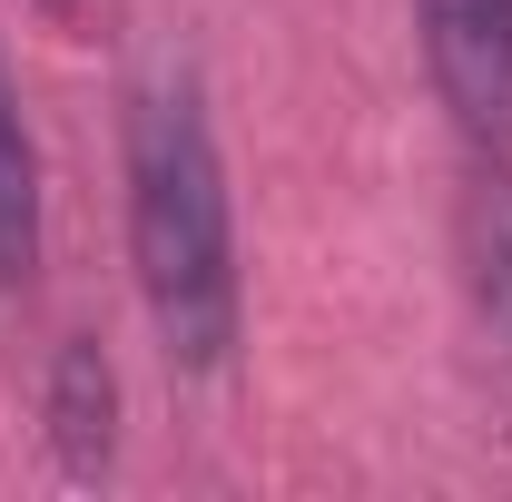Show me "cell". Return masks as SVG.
Instances as JSON below:
<instances>
[{"mask_svg":"<svg viewBox=\"0 0 512 502\" xmlns=\"http://www.w3.org/2000/svg\"><path fill=\"white\" fill-rule=\"evenodd\" d=\"M128 266L178 375H217L237 355V207L227 158L188 89H148L128 109Z\"/></svg>","mask_w":512,"mask_h":502,"instance_id":"cell-1","label":"cell"},{"mask_svg":"<svg viewBox=\"0 0 512 502\" xmlns=\"http://www.w3.org/2000/svg\"><path fill=\"white\" fill-rule=\"evenodd\" d=\"M414 30H424L434 99L473 138H493L512 119V0H414Z\"/></svg>","mask_w":512,"mask_h":502,"instance_id":"cell-2","label":"cell"},{"mask_svg":"<svg viewBox=\"0 0 512 502\" xmlns=\"http://www.w3.org/2000/svg\"><path fill=\"white\" fill-rule=\"evenodd\" d=\"M40 434H50V463H60L69 483H99L119 463V365L99 355V335H69L60 355H50Z\"/></svg>","mask_w":512,"mask_h":502,"instance_id":"cell-3","label":"cell"},{"mask_svg":"<svg viewBox=\"0 0 512 502\" xmlns=\"http://www.w3.org/2000/svg\"><path fill=\"white\" fill-rule=\"evenodd\" d=\"M30 276H40V148L0 79V296H20Z\"/></svg>","mask_w":512,"mask_h":502,"instance_id":"cell-4","label":"cell"},{"mask_svg":"<svg viewBox=\"0 0 512 502\" xmlns=\"http://www.w3.org/2000/svg\"><path fill=\"white\" fill-rule=\"evenodd\" d=\"M463 256H473V306L493 325V345L512 355V188L503 178H483L463 207Z\"/></svg>","mask_w":512,"mask_h":502,"instance_id":"cell-5","label":"cell"}]
</instances>
